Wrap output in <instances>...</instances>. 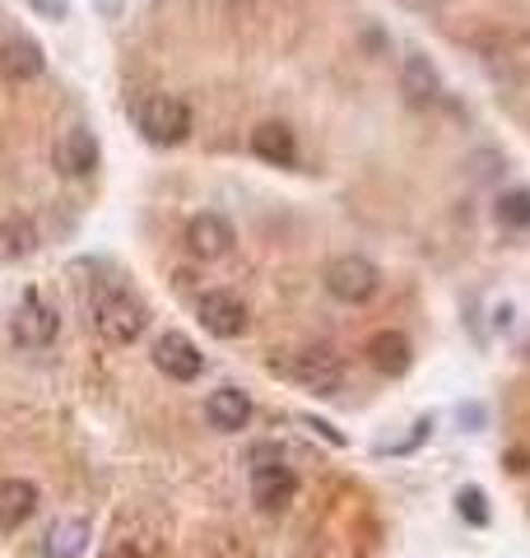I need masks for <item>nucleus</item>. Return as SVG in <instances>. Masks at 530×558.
Masks as SVG:
<instances>
[{"label": "nucleus", "instance_id": "nucleus-1", "mask_svg": "<svg viewBox=\"0 0 530 558\" xmlns=\"http://www.w3.org/2000/svg\"><path fill=\"white\" fill-rule=\"evenodd\" d=\"M149 326V307L135 299L131 289H103L94 299V330L108 344H135Z\"/></svg>", "mask_w": 530, "mask_h": 558}, {"label": "nucleus", "instance_id": "nucleus-2", "mask_svg": "<svg viewBox=\"0 0 530 558\" xmlns=\"http://www.w3.org/2000/svg\"><path fill=\"white\" fill-rule=\"evenodd\" d=\"M270 373L289 377L293 387H303L312 396H340V387H345L340 359L326 354V349H298L289 359H270Z\"/></svg>", "mask_w": 530, "mask_h": 558}, {"label": "nucleus", "instance_id": "nucleus-3", "mask_svg": "<svg viewBox=\"0 0 530 558\" xmlns=\"http://www.w3.org/2000/svg\"><path fill=\"white\" fill-rule=\"evenodd\" d=\"M135 126L158 149L182 145L191 135V108H186V98H177V94H154L135 108Z\"/></svg>", "mask_w": 530, "mask_h": 558}, {"label": "nucleus", "instance_id": "nucleus-4", "mask_svg": "<svg viewBox=\"0 0 530 558\" xmlns=\"http://www.w3.org/2000/svg\"><path fill=\"white\" fill-rule=\"evenodd\" d=\"M377 289H382V270L368 256H359V252H345V256H335L326 266V293L335 303L359 307V303L373 299Z\"/></svg>", "mask_w": 530, "mask_h": 558}, {"label": "nucleus", "instance_id": "nucleus-5", "mask_svg": "<svg viewBox=\"0 0 530 558\" xmlns=\"http://www.w3.org/2000/svg\"><path fill=\"white\" fill-rule=\"evenodd\" d=\"M57 330H61L57 307L43 303V293L28 289L24 303H20V312H14V322H10L14 344H24V349H47L51 340H57Z\"/></svg>", "mask_w": 530, "mask_h": 558}, {"label": "nucleus", "instance_id": "nucleus-6", "mask_svg": "<svg viewBox=\"0 0 530 558\" xmlns=\"http://www.w3.org/2000/svg\"><path fill=\"white\" fill-rule=\"evenodd\" d=\"M196 312H201V326L215 340H238L242 330H246V322H252V317H246V303L238 299L233 289H209V293H201Z\"/></svg>", "mask_w": 530, "mask_h": 558}, {"label": "nucleus", "instance_id": "nucleus-7", "mask_svg": "<svg viewBox=\"0 0 530 558\" xmlns=\"http://www.w3.org/2000/svg\"><path fill=\"white\" fill-rule=\"evenodd\" d=\"M154 368L164 373L168 381H196L205 373V354L196 349L191 336L168 330V336H158V344H154Z\"/></svg>", "mask_w": 530, "mask_h": 558}, {"label": "nucleus", "instance_id": "nucleus-8", "mask_svg": "<svg viewBox=\"0 0 530 558\" xmlns=\"http://www.w3.org/2000/svg\"><path fill=\"white\" fill-rule=\"evenodd\" d=\"M233 223H228L224 215H215V209H205V215H196L186 223V252L196 260H224L228 252H233Z\"/></svg>", "mask_w": 530, "mask_h": 558}, {"label": "nucleus", "instance_id": "nucleus-9", "mask_svg": "<svg viewBox=\"0 0 530 558\" xmlns=\"http://www.w3.org/2000/svg\"><path fill=\"white\" fill-rule=\"evenodd\" d=\"M298 494V475L285 461H270V465H252V498L261 512H285Z\"/></svg>", "mask_w": 530, "mask_h": 558}, {"label": "nucleus", "instance_id": "nucleus-10", "mask_svg": "<svg viewBox=\"0 0 530 558\" xmlns=\"http://www.w3.org/2000/svg\"><path fill=\"white\" fill-rule=\"evenodd\" d=\"M400 94L410 108H429V102L442 98V75H437V65L423 57V51H405V61H400Z\"/></svg>", "mask_w": 530, "mask_h": 558}, {"label": "nucleus", "instance_id": "nucleus-11", "mask_svg": "<svg viewBox=\"0 0 530 558\" xmlns=\"http://www.w3.org/2000/svg\"><path fill=\"white\" fill-rule=\"evenodd\" d=\"M363 354H368V363L382 373V377H405L410 373V363H414V344H410V336L405 330H377L373 340L363 344Z\"/></svg>", "mask_w": 530, "mask_h": 558}, {"label": "nucleus", "instance_id": "nucleus-12", "mask_svg": "<svg viewBox=\"0 0 530 558\" xmlns=\"http://www.w3.org/2000/svg\"><path fill=\"white\" fill-rule=\"evenodd\" d=\"M47 70V57L43 47L24 38V33H14V38L0 43V75H5L10 84H33Z\"/></svg>", "mask_w": 530, "mask_h": 558}, {"label": "nucleus", "instance_id": "nucleus-13", "mask_svg": "<svg viewBox=\"0 0 530 558\" xmlns=\"http://www.w3.org/2000/svg\"><path fill=\"white\" fill-rule=\"evenodd\" d=\"M57 168L65 172V178H88V172L98 168V140H94V131L70 126L57 140Z\"/></svg>", "mask_w": 530, "mask_h": 558}, {"label": "nucleus", "instance_id": "nucleus-14", "mask_svg": "<svg viewBox=\"0 0 530 558\" xmlns=\"http://www.w3.org/2000/svg\"><path fill=\"white\" fill-rule=\"evenodd\" d=\"M252 154L270 168H293L298 163V135L285 126V121H265V126L252 131Z\"/></svg>", "mask_w": 530, "mask_h": 558}, {"label": "nucleus", "instance_id": "nucleus-15", "mask_svg": "<svg viewBox=\"0 0 530 558\" xmlns=\"http://www.w3.org/2000/svg\"><path fill=\"white\" fill-rule=\"evenodd\" d=\"M205 418H209V428H219V433H242L246 418H252V400H246L242 387H219L205 400Z\"/></svg>", "mask_w": 530, "mask_h": 558}, {"label": "nucleus", "instance_id": "nucleus-16", "mask_svg": "<svg viewBox=\"0 0 530 558\" xmlns=\"http://www.w3.org/2000/svg\"><path fill=\"white\" fill-rule=\"evenodd\" d=\"M38 502L43 494L33 480H0V531H20L38 512Z\"/></svg>", "mask_w": 530, "mask_h": 558}, {"label": "nucleus", "instance_id": "nucleus-17", "mask_svg": "<svg viewBox=\"0 0 530 558\" xmlns=\"http://www.w3.org/2000/svg\"><path fill=\"white\" fill-rule=\"evenodd\" d=\"M88 539H94V526H88L84 517H61L57 526L47 531L43 554L47 558H84L88 554Z\"/></svg>", "mask_w": 530, "mask_h": 558}, {"label": "nucleus", "instance_id": "nucleus-18", "mask_svg": "<svg viewBox=\"0 0 530 558\" xmlns=\"http://www.w3.org/2000/svg\"><path fill=\"white\" fill-rule=\"evenodd\" d=\"M493 215H498L503 229H530V191H503L498 205H493Z\"/></svg>", "mask_w": 530, "mask_h": 558}, {"label": "nucleus", "instance_id": "nucleus-19", "mask_svg": "<svg viewBox=\"0 0 530 558\" xmlns=\"http://www.w3.org/2000/svg\"><path fill=\"white\" fill-rule=\"evenodd\" d=\"M456 508H461V517L470 521V526H489V498H484V488H461L456 494Z\"/></svg>", "mask_w": 530, "mask_h": 558}, {"label": "nucleus", "instance_id": "nucleus-20", "mask_svg": "<svg viewBox=\"0 0 530 558\" xmlns=\"http://www.w3.org/2000/svg\"><path fill=\"white\" fill-rule=\"evenodd\" d=\"M298 424H303L308 433H316V438H326L330 447H349V438L335 424H326V418H316V414H298Z\"/></svg>", "mask_w": 530, "mask_h": 558}, {"label": "nucleus", "instance_id": "nucleus-21", "mask_svg": "<svg viewBox=\"0 0 530 558\" xmlns=\"http://www.w3.org/2000/svg\"><path fill=\"white\" fill-rule=\"evenodd\" d=\"M466 168H470V172H474V178H480V182H489L493 172L503 168V154H493V149H484V154H470V163H466Z\"/></svg>", "mask_w": 530, "mask_h": 558}, {"label": "nucleus", "instance_id": "nucleus-22", "mask_svg": "<svg viewBox=\"0 0 530 558\" xmlns=\"http://www.w3.org/2000/svg\"><path fill=\"white\" fill-rule=\"evenodd\" d=\"M429 433H433V418H419V424H414V433H410V438H405V442H396L392 451H396V457H400V451H414L423 438H429Z\"/></svg>", "mask_w": 530, "mask_h": 558}, {"label": "nucleus", "instance_id": "nucleus-23", "mask_svg": "<svg viewBox=\"0 0 530 558\" xmlns=\"http://www.w3.org/2000/svg\"><path fill=\"white\" fill-rule=\"evenodd\" d=\"M461 424H484V410H480V405H470V410H461Z\"/></svg>", "mask_w": 530, "mask_h": 558}, {"label": "nucleus", "instance_id": "nucleus-24", "mask_svg": "<svg viewBox=\"0 0 530 558\" xmlns=\"http://www.w3.org/2000/svg\"><path fill=\"white\" fill-rule=\"evenodd\" d=\"M112 558H140V554H131V549H117V554H112Z\"/></svg>", "mask_w": 530, "mask_h": 558}, {"label": "nucleus", "instance_id": "nucleus-25", "mask_svg": "<svg viewBox=\"0 0 530 558\" xmlns=\"http://www.w3.org/2000/svg\"><path fill=\"white\" fill-rule=\"evenodd\" d=\"M224 5H252V0H224Z\"/></svg>", "mask_w": 530, "mask_h": 558}]
</instances>
